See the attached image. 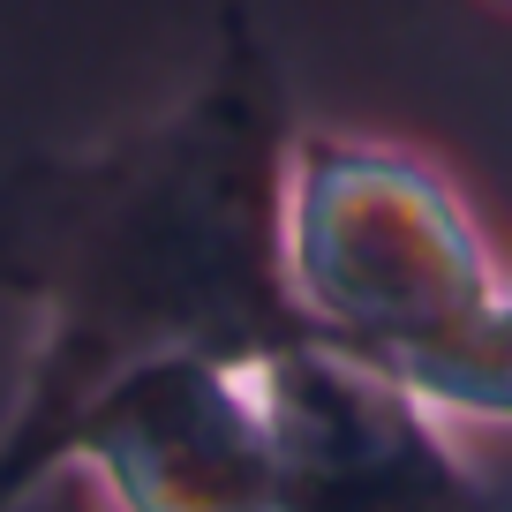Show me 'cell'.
Segmentation results:
<instances>
[{
  "label": "cell",
  "mask_w": 512,
  "mask_h": 512,
  "mask_svg": "<svg viewBox=\"0 0 512 512\" xmlns=\"http://www.w3.org/2000/svg\"><path fill=\"white\" fill-rule=\"evenodd\" d=\"M294 159L279 46L226 0L174 106L0 166V294L31 317L0 422V505L53 475L61 430L128 369L166 354L256 369L317 339L294 287Z\"/></svg>",
  "instance_id": "6da1fadb"
},
{
  "label": "cell",
  "mask_w": 512,
  "mask_h": 512,
  "mask_svg": "<svg viewBox=\"0 0 512 512\" xmlns=\"http://www.w3.org/2000/svg\"><path fill=\"white\" fill-rule=\"evenodd\" d=\"M294 287L332 347L445 415L512 422V287L437 159L384 136L302 128Z\"/></svg>",
  "instance_id": "7a4b0ae2"
},
{
  "label": "cell",
  "mask_w": 512,
  "mask_h": 512,
  "mask_svg": "<svg viewBox=\"0 0 512 512\" xmlns=\"http://www.w3.org/2000/svg\"><path fill=\"white\" fill-rule=\"evenodd\" d=\"M256 392L279 467L272 512H497L445 407L324 332L256 362Z\"/></svg>",
  "instance_id": "3957f363"
},
{
  "label": "cell",
  "mask_w": 512,
  "mask_h": 512,
  "mask_svg": "<svg viewBox=\"0 0 512 512\" xmlns=\"http://www.w3.org/2000/svg\"><path fill=\"white\" fill-rule=\"evenodd\" d=\"M53 467H83L113 512H272V422L256 369L166 354L113 377L61 430Z\"/></svg>",
  "instance_id": "277c9868"
},
{
  "label": "cell",
  "mask_w": 512,
  "mask_h": 512,
  "mask_svg": "<svg viewBox=\"0 0 512 512\" xmlns=\"http://www.w3.org/2000/svg\"><path fill=\"white\" fill-rule=\"evenodd\" d=\"M0 512H113V505L98 497V482L83 467H53L38 490H23L16 505H0Z\"/></svg>",
  "instance_id": "5b68a950"
}]
</instances>
